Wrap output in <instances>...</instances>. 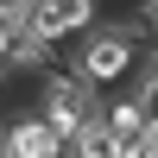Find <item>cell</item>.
Here are the masks:
<instances>
[{
  "label": "cell",
  "instance_id": "cell-1",
  "mask_svg": "<svg viewBox=\"0 0 158 158\" xmlns=\"http://www.w3.org/2000/svg\"><path fill=\"white\" fill-rule=\"evenodd\" d=\"M133 63H139V38H133V25L89 32V38H82V51H76V76H82L95 95H101V89H114Z\"/></svg>",
  "mask_w": 158,
  "mask_h": 158
},
{
  "label": "cell",
  "instance_id": "cell-2",
  "mask_svg": "<svg viewBox=\"0 0 158 158\" xmlns=\"http://www.w3.org/2000/svg\"><path fill=\"white\" fill-rule=\"evenodd\" d=\"M38 114H44V120L63 133V146H70L89 120H101V101H95V89H89L82 76H51V82H44V101H38Z\"/></svg>",
  "mask_w": 158,
  "mask_h": 158
},
{
  "label": "cell",
  "instance_id": "cell-3",
  "mask_svg": "<svg viewBox=\"0 0 158 158\" xmlns=\"http://www.w3.org/2000/svg\"><path fill=\"white\" fill-rule=\"evenodd\" d=\"M89 25H95V0H38L32 6V32L44 38L51 51H57L63 38H89Z\"/></svg>",
  "mask_w": 158,
  "mask_h": 158
},
{
  "label": "cell",
  "instance_id": "cell-4",
  "mask_svg": "<svg viewBox=\"0 0 158 158\" xmlns=\"http://www.w3.org/2000/svg\"><path fill=\"white\" fill-rule=\"evenodd\" d=\"M6 152L13 158H57V152H70V146H63V133L44 120V114H25V120L6 127Z\"/></svg>",
  "mask_w": 158,
  "mask_h": 158
},
{
  "label": "cell",
  "instance_id": "cell-5",
  "mask_svg": "<svg viewBox=\"0 0 158 158\" xmlns=\"http://www.w3.org/2000/svg\"><path fill=\"white\" fill-rule=\"evenodd\" d=\"M70 158H127L120 139H114V127H108V114H101V120H89L82 133L70 139Z\"/></svg>",
  "mask_w": 158,
  "mask_h": 158
},
{
  "label": "cell",
  "instance_id": "cell-6",
  "mask_svg": "<svg viewBox=\"0 0 158 158\" xmlns=\"http://www.w3.org/2000/svg\"><path fill=\"white\" fill-rule=\"evenodd\" d=\"M133 101H139V114H146V127H152V139H158V70H146V76H139Z\"/></svg>",
  "mask_w": 158,
  "mask_h": 158
},
{
  "label": "cell",
  "instance_id": "cell-7",
  "mask_svg": "<svg viewBox=\"0 0 158 158\" xmlns=\"http://www.w3.org/2000/svg\"><path fill=\"white\" fill-rule=\"evenodd\" d=\"M0 158H13V152H6V133H0Z\"/></svg>",
  "mask_w": 158,
  "mask_h": 158
},
{
  "label": "cell",
  "instance_id": "cell-8",
  "mask_svg": "<svg viewBox=\"0 0 158 158\" xmlns=\"http://www.w3.org/2000/svg\"><path fill=\"white\" fill-rule=\"evenodd\" d=\"M0 101H6V76H0Z\"/></svg>",
  "mask_w": 158,
  "mask_h": 158
},
{
  "label": "cell",
  "instance_id": "cell-9",
  "mask_svg": "<svg viewBox=\"0 0 158 158\" xmlns=\"http://www.w3.org/2000/svg\"><path fill=\"white\" fill-rule=\"evenodd\" d=\"M57 158H70V152H57Z\"/></svg>",
  "mask_w": 158,
  "mask_h": 158
}]
</instances>
